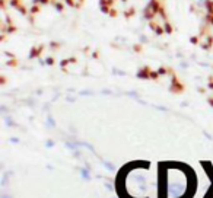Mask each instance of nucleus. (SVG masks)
Wrapping results in <instances>:
<instances>
[{"instance_id":"nucleus-1","label":"nucleus","mask_w":213,"mask_h":198,"mask_svg":"<svg viewBox=\"0 0 213 198\" xmlns=\"http://www.w3.org/2000/svg\"><path fill=\"white\" fill-rule=\"evenodd\" d=\"M209 102H210V104H212V105H213V99H209Z\"/></svg>"}]
</instances>
